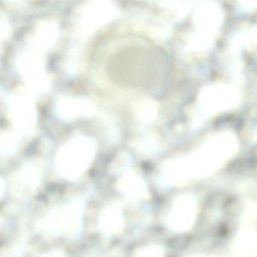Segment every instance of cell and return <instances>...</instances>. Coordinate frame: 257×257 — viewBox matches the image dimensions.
Instances as JSON below:
<instances>
[{
    "mask_svg": "<svg viewBox=\"0 0 257 257\" xmlns=\"http://www.w3.org/2000/svg\"><path fill=\"white\" fill-rule=\"evenodd\" d=\"M135 257H165V250L159 244H150L143 247Z\"/></svg>",
    "mask_w": 257,
    "mask_h": 257,
    "instance_id": "cell-10",
    "label": "cell"
},
{
    "mask_svg": "<svg viewBox=\"0 0 257 257\" xmlns=\"http://www.w3.org/2000/svg\"><path fill=\"white\" fill-rule=\"evenodd\" d=\"M124 225V213L117 203L106 206L99 216L97 228L106 237L115 235L122 231Z\"/></svg>",
    "mask_w": 257,
    "mask_h": 257,
    "instance_id": "cell-5",
    "label": "cell"
},
{
    "mask_svg": "<svg viewBox=\"0 0 257 257\" xmlns=\"http://www.w3.org/2000/svg\"><path fill=\"white\" fill-rule=\"evenodd\" d=\"M198 213L196 198L189 194L177 197L167 215V225L174 232H186L195 225Z\"/></svg>",
    "mask_w": 257,
    "mask_h": 257,
    "instance_id": "cell-3",
    "label": "cell"
},
{
    "mask_svg": "<svg viewBox=\"0 0 257 257\" xmlns=\"http://www.w3.org/2000/svg\"><path fill=\"white\" fill-rule=\"evenodd\" d=\"M231 252L237 257H257L255 226L240 227L231 243Z\"/></svg>",
    "mask_w": 257,
    "mask_h": 257,
    "instance_id": "cell-7",
    "label": "cell"
},
{
    "mask_svg": "<svg viewBox=\"0 0 257 257\" xmlns=\"http://www.w3.org/2000/svg\"><path fill=\"white\" fill-rule=\"evenodd\" d=\"M40 184L39 171L33 168H25L12 178L10 190L14 196L25 198L33 195Z\"/></svg>",
    "mask_w": 257,
    "mask_h": 257,
    "instance_id": "cell-6",
    "label": "cell"
},
{
    "mask_svg": "<svg viewBox=\"0 0 257 257\" xmlns=\"http://www.w3.org/2000/svg\"><path fill=\"white\" fill-rule=\"evenodd\" d=\"M257 222V202H249L240 216V227L255 226Z\"/></svg>",
    "mask_w": 257,
    "mask_h": 257,
    "instance_id": "cell-9",
    "label": "cell"
},
{
    "mask_svg": "<svg viewBox=\"0 0 257 257\" xmlns=\"http://www.w3.org/2000/svg\"><path fill=\"white\" fill-rule=\"evenodd\" d=\"M84 212V200H72L51 210L37 222V228L47 235L78 237L83 226Z\"/></svg>",
    "mask_w": 257,
    "mask_h": 257,
    "instance_id": "cell-2",
    "label": "cell"
},
{
    "mask_svg": "<svg viewBox=\"0 0 257 257\" xmlns=\"http://www.w3.org/2000/svg\"><path fill=\"white\" fill-rule=\"evenodd\" d=\"M117 189L123 196L132 202H140L150 196L145 182L135 174L123 176L117 183Z\"/></svg>",
    "mask_w": 257,
    "mask_h": 257,
    "instance_id": "cell-8",
    "label": "cell"
},
{
    "mask_svg": "<svg viewBox=\"0 0 257 257\" xmlns=\"http://www.w3.org/2000/svg\"><path fill=\"white\" fill-rule=\"evenodd\" d=\"M238 101V91L228 85L209 87L203 91L200 97L201 108L210 115L231 109Z\"/></svg>",
    "mask_w": 257,
    "mask_h": 257,
    "instance_id": "cell-4",
    "label": "cell"
},
{
    "mask_svg": "<svg viewBox=\"0 0 257 257\" xmlns=\"http://www.w3.org/2000/svg\"><path fill=\"white\" fill-rule=\"evenodd\" d=\"M237 150V140L232 134H218L190 156L167 164L159 176V184L163 187L181 186L208 177L224 166Z\"/></svg>",
    "mask_w": 257,
    "mask_h": 257,
    "instance_id": "cell-1",
    "label": "cell"
},
{
    "mask_svg": "<svg viewBox=\"0 0 257 257\" xmlns=\"http://www.w3.org/2000/svg\"><path fill=\"white\" fill-rule=\"evenodd\" d=\"M189 257H219V256H209V255H190Z\"/></svg>",
    "mask_w": 257,
    "mask_h": 257,
    "instance_id": "cell-12",
    "label": "cell"
},
{
    "mask_svg": "<svg viewBox=\"0 0 257 257\" xmlns=\"http://www.w3.org/2000/svg\"><path fill=\"white\" fill-rule=\"evenodd\" d=\"M41 257H67L64 252L60 250H52L43 254Z\"/></svg>",
    "mask_w": 257,
    "mask_h": 257,
    "instance_id": "cell-11",
    "label": "cell"
}]
</instances>
